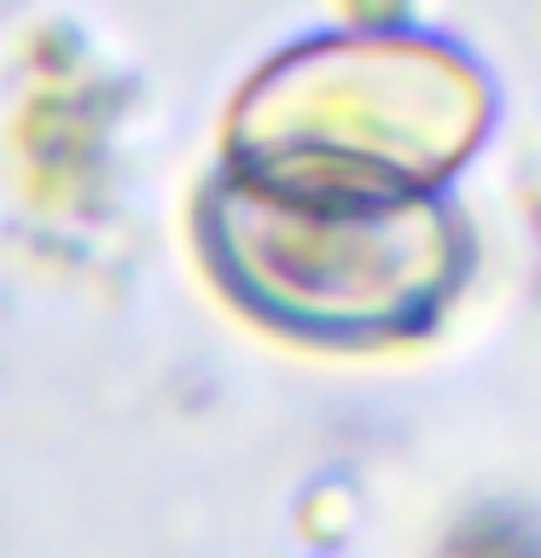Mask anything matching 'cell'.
<instances>
[{
	"instance_id": "obj_1",
	"label": "cell",
	"mask_w": 541,
	"mask_h": 558,
	"mask_svg": "<svg viewBox=\"0 0 541 558\" xmlns=\"http://www.w3.org/2000/svg\"><path fill=\"white\" fill-rule=\"evenodd\" d=\"M192 256L233 314L321 355L431 338L466 296L478 233L448 192L314 198L216 169L192 198Z\"/></svg>"
},
{
	"instance_id": "obj_2",
	"label": "cell",
	"mask_w": 541,
	"mask_h": 558,
	"mask_svg": "<svg viewBox=\"0 0 541 558\" xmlns=\"http://www.w3.org/2000/svg\"><path fill=\"white\" fill-rule=\"evenodd\" d=\"M495 82L419 29H332L274 52L239 87L221 169L314 198H425L478 157Z\"/></svg>"
}]
</instances>
